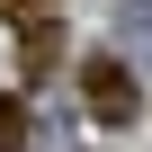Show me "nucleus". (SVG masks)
Listing matches in <instances>:
<instances>
[{
  "label": "nucleus",
  "mask_w": 152,
  "mask_h": 152,
  "mask_svg": "<svg viewBox=\"0 0 152 152\" xmlns=\"http://www.w3.org/2000/svg\"><path fill=\"white\" fill-rule=\"evenodd\" d=\"M81 107H90L99 125H134L143 90H134V72H125L116 54H99V63H81Z\"/></svg>",
  "instance_id": "1"
},
{
  "label": "nucleus",
  "mask_w": 152,
  "mask_h": 152,
  "mask_svg": "<svg viewBox=\"0 0 152 152\" xmlns=\"http://www.w3.org/2000/svg\"><path fill=\"white\" fill-rule=\"evenodd\" d=\"M54 54H63V27H54V18H18V63H27V81H45Z\"/></svg>",
  "instance_id": "2"
},
{
  "label": "nucleus",
  "mask_w": 152,
  "mask_h": 152,
  "mask_svg": "<svg viewBox=\"0 0 152 152\" xmlns=\"http://www.w3.org/2000/svg\"><path fill=\"white\" fill-rule=\"evenodd\" d=\"M0 152H27V107L0 90Z\"/></svg>",
  "instance_id": "3"
}]
</instances>
